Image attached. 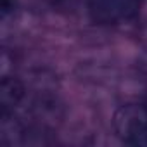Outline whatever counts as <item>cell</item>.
<instances>
[{
  "label": "cell",
  "mask_w": 147,
  "mask_h": 147,
  "mask_svg": "<svg viewBox=\"0 0 147 147\" xmlns=\"http://www.w3.org/2000/svg\"><path fill=\"white\" fill-rule=\"evenodd\" d=\"M118 138L130 145H147V106L125 104L113 118Z\"/></svg>",
  "instance_id": "1"
},
{
  "label": "cell",
  "mask_w": 147,
  "mask_h": 147,
  "mask_svg": "<svg viewBox=\"0 0 147 147\" xmlns=\"http://www.w3.org/2000/svg\"><path fill=\"white\" fill-rule=\"evenodd\" d=\"M140 4L142 0H87L90 18L104 26L133 21L140 12Z\"/></svg>",
  "instance_id": "2"
},
{
  "label": "cell",
  "mask_w": 147,
  "mask_h": 147,
  "mask_svg": "<svg viewBox=\"0 0 147 147\" xmlns=\"http://www.w3.org/2000/svg\"><path fill=\"white\" fill-rule=\"evenodd\" d=\"M24 97V87L18 78L5 76L0 83V104H2V113H9L12 107H16L21 99Z\"/></svg>",
  "instance_id": "3"
}]
</instances>
